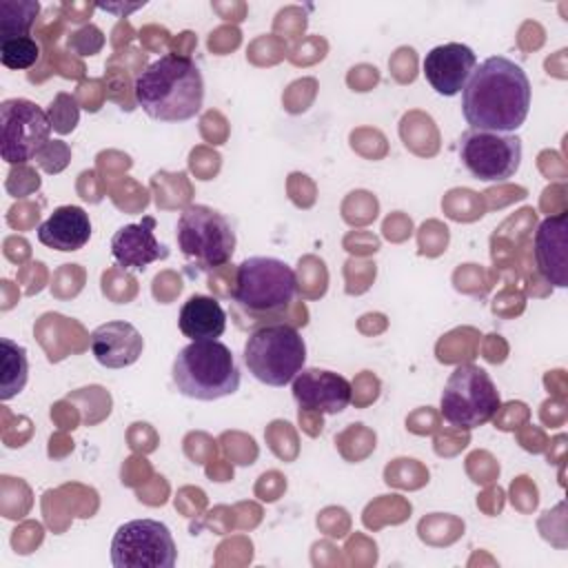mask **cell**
I'll return each mask as SVG.
<instances>
[{
    "label": "cell",
    "instance_id": "5bb4252c",
    "mask_svg": "<svg viewBox=\"0 0 568 568\" xmlns=\"http://www.w3.org/2000/svg\"><path fill=\"white\" fill-rule=\"evenodd\" d=\"M568 220L566 213L546 217L535 231V264L557 288L568 286Z\"/></svg>",
    "mask_w": 568,
    "mask_h": 568
},
{
    "label": "cell",
    "instance_id": "30bf717a",
    "mask_svg": "<svg viewBox=\"0 0 568 568\" xmlns=\"http://www.w3.org/2000/svg\"><path fill=\"white\" fill-rule=\"evenodd\" d=\"M464 169L484 182H504L521 164V140L513 133L468 129L457 144Z\"/></svg>",
    "mask_w": 568,
    "mask_h": 568
},
{
    "label": "cell",
    "instance_id": "4fadbf2b",
    "mask_svg": "<svg viewBox=\"0 0 568 568\" xmlns=\"http://www.w3.org/2000/svg\"><path fill=\"white\" fill-rule=\"evenodd\" d=\"M155 217L144 215L135 224H124L111 237V255L126 271H144L149 264L169 257V248L155 237Z\"/></svg>",
    "mask_w": 568,
    "mask_h": 568
},
{
    "label": "cell",
    "instance_id": "9c48e42d",
    "mask_svg": "<svg viewBox=\"0 0 568 568\" xmlns=\"http://www.w3.org/2000/svg\"><path fill=\"white\" fill-rule=\"evenodd\" d=\"M53 122L47 111L27 98H9L0 104V155L9 164L36 160L49 144Z\"/></svg>",
    "mask_w": 568,
    "mask_h": 568
},
{
    "label": "cell",
    "instance_id": "7c38bea8",
    "mask_svg": "<svg viewBox=\"0 0 568 568\" xmlns=\"http://www.w3.org/2000/svg\"><path fill=\"white\" fill-rule=\"evenodd\" d=\"M424 78L439 95H457L477 67V55L468 44L446 42L430 49L424 58Z\"/></svg>",
    "mask_w": 568,
    "mask_h": 568
},
{
    "label": "cell",
    "instance_id": "7a4b0ae2",
    "mask_svg": "<svg viewBox=\"0 0 568 568\" xmlns=\"http://www.w3.org/2000/svg\"><path fill=\"white\" fill-rule=\"evenodd\" d=\"M133 93L151 120L186 122L202 109L204 78L189 55L164 53L138 73Z\"/></svg>",
    "mask_w": 568,
    "mask_h": 568
},
{
    "label": "cell",
    "instance_id": "277c9868",
    "mask_svg": "<svg viewBox=\"0 0 568 568\" xmlns=\"http://www.w3.org/2000/svg\"><path fill=\"white\" fill-rule=\"evenodd\" d=\"M171 379L184 397L213 402L240 388V366L220 339H197L180 348L173 359Z\"/></svg>",
    "mask_w": 568,
    "mask_h": 568
},
{
    "label": "cell",
    "instance_id": "6da1fadb",
    "mask_svg": "<svg viewBox=\"0 0 568 568\" xmlns=\"http://www.w3.org/2000/svg\"><path fill=\"white\" fill-rule=\"evenodd\" d=\"M530 98L526 71L504 55H490L462 89V115L470 129L513 133L526 122Z\"/></svg>",
    "mask_w": 568,
    "mask_h": 568
},
{
    "label": "cell",
    "instance_id": "5b68a950",
    "mask_svg": "<svg viewBox=\"0 0 568 568\" xmlns=\"http://www.w3.org/2000/svg\"><path fill=\"white\" fill-rule=\"evenodd\" d=\"M248 373L266 386H286L304 368L306 344L300 331L286 322L260 324L244 344Z\"/></svg>",
    "mask_w": 568,
    "mask_h": 568
},
{
    "label": "cell",
    "instance_id": "ac0fdd59",
    "mask_svg": "<svg viewBox=\"0 0 568 568\" xmlns=\"http://www.w3.org/2000/svg\"><path fill=\"white\" fill-rule=\"evenodd\" d=\"M2 368H0V399L7 402L16 397L24 386L29 377V359L27 351L11 342L9 337H2Z\"/></svg>",
    "mask_w": 568,
    "mask_h": 568
},
{
    "label": "cell",
    "instance_id": "44dd1931",
    "mask_svg": "<svg viewBox=\"0 0 568 568\" xmlns=\"http://www.w3.org/2000/svg\"><path fill=\"white\" fill-rule=\"evenodd\" d=\"M102 9H106V11H122L120 7H113V4H100ZM138 7H142V4H133V7H124V11H133V9H138Z\"/></svg>",
    "mask_w": 568,
    "mask_h": 568
},
{
    "label": "cell",
    "instance_id": "ba28073f",
    "mask_svg": "<svg viewBox=\"0 0 568 568\" xmlns=\"http://www.w3.org/2000/svg\"><path fill=\"white\" fill-rule=\"evenodd\" d=\"M178 548L166 524L158 519H131L111 539L115 568H173Z\"/></svg>",
    "mask_w": 568,
    "mask_h": 568
},
{
    "label": "cell",
    "instance_id": "52a82bcc",
    "mask_svg": "<svg viewBox=\"0 0 568 568\" xmlns=\"http://www.w3.org/2000/svg\"><path fill=\"white\" fill-rule=\"evenodd\" d=\"M499 406L501 399L495 382L477 364H459L446 379L439 399L442 417L462 430L488 424Z\"/></svg>",
    "mask_w": 568,
    "mask_h": 568
},
{
    "label": "cell",
    "instance_id": "3957f363",
    "mask_svg": "<svg viewBox=\"0 0 568 568\" xmlns=\"http://www.w3.org/2000/svg\"><path fill=\"white\" fill-rule=\"evenodd\" d=\"M297 293L295 271L277 257H246L235 268L231 302L240 317L251 326L280 322L277 317L291 306Z\"/></svg>",
    "mask_w": 568,
    "mask_h": 568
},
{
    "label": "cell",
    "instance_id": "2e32d148",
    "mask_svg": "<svg viewBox=\"0 0 568 568\" xmlns=\"http://www.w3.org/2000/svg\"><path fill=\"white\" fill-rule=\"evenodd\" d=\"M91 237V220L82 206H58L40 226L38 242L53 251H80Z\"/></svg>",
    "mask_w": 568,
    "mask_h": 568
},
{
    "label": "cell",
    "instance_id": "d6986e66",
    "mask_svg": "<svg viewBox=\"0 0 568 568\" xmlns=\"http://www.w3.org/2000/svg\"><path fill=\"white\" fill-rule=\"evenodd\" d=\"M0 11H2V20H0V38L4 40H13V38H24L29 36L36 16L40 11L38 2H0Z\"/></svg>",
    "mask_w": 568,
    "mask_h": 568
},
{
    "label": "cell",
    "instance_id": "ffe728a7",
    "mask_svg": "<svg viewBox=\"0 0 568 568\" xmlns=\"http://www.w3.org/2000/svg\"><path fill=\"white\" fill-rule=\"evenodd\" d=\"M40 58V47L31 36L4 40L0 44V60L7 69H29Z\"/></svg>",
    "mask_w": 568,
    "mask_h": 568
},
{
    "label": "cell",
    "instance_id": "9a60e30c",
    "mask_svg": "<svg viewBox=\"0 0 568 568\" xmlns=\"http://www.w3.org/2000/svg\"><path fill=\"white\" fill-rule=\"evenodd\" d=\"M89 346L100 366L124 368L138 362L144 348V339L131 322L113 320L93 328Z\"/></svg>",
    "mask_w": 568,
    "mask_h": 568
},
{
    "label": "cell",
    "instance_id": "8992f818",
    "mask_svg": "<svg viewBox=\"0 0 568 568\" xmlns=\"http://www.w3.org/2000/svg\"><path fill=\"white\" fill-rule=\"evenodd\" d=\"M175 240L180 253L200 271L229 264L237 244L231 222L206 204H191L180 213Z\"/></svg>",
    "mask_w": 568,
    "mask_h": 568
},
{
    "label": "cell",
    "instance_id": "8fae6325",
    "mask_svg": "<svg viewBox=\"0 0 568 568\" xmlns=\"http://www.w3.org/2000/svg\"><path fill=\"white\" fill-rule=\"evenodd\" d=\"M293 397L300 410L306 413H342L353 397V388L346 377L326 368H302L293 382Z\"/></svg>",
    "mask_w": 568,
    "mask_h": 568
},
{
    "label": "cell",
    "instance_id": "e0dca14e",
    "mask_svg": "<svg viewBox=\"0 0 568 568\" xmlns=\"http://www.w3.org/2000/svg\"><path fill=\"white\" fill-rule=\"evenodd\" d=\"M178 326L191 342L217 339L226 328V313L215 297L191 295L180 308Z\"/></svg>",
    "mask_w": 568,
    "mask_h": 568
}]
</instances>
